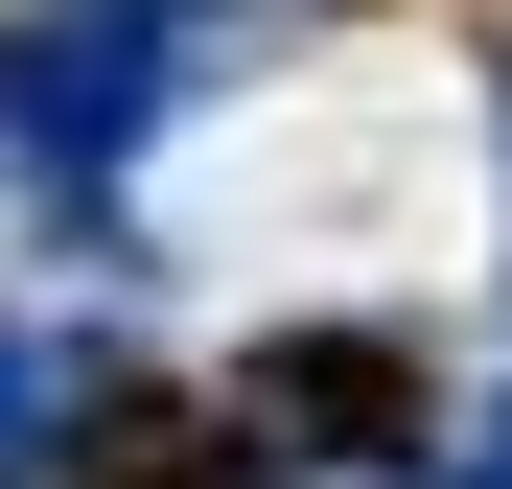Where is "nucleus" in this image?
<instances>
[{
  "mask_svg": "<svg viewBox=\"0 0 512 489\" xmlns=\"http://www.w3.org/2000/svg\"><path fill=\"white\" fill-rule=\"evenodd\" d=\"M233 0H0V163H24V210L70 257H140V140L210 94Z\"/></svg>",
  "mask_w": 512,
  "mask_h": 489,
  "instance_id": "f257e3e1",
  "label": "nucleus"
},
{
  "mask_svg": "<svg viewBox=\"0 0 512 489\" xmlns=\"http://www.w3.org/2000/svg\"><path fill=\"white\" fill-rule=\"evenodd\" d=\"M396 443H443L396 326H280V350L233 373V466H350V489H419Z\"/></svg>",
  "mask_w": 512,
  "mask_h": 489,
  "instance_id": "f03ea898",
  "label": "nucleus"
},
{
  "mask_svg": "<svg viewBox=\"0 0 512 489\" xmlns=\"http://www.w3.org/2000/svg\"><path fill=\"white\" fill-rule=\"evenodd\" d=\"M94 489H256V466H233V443H117Z\"/></svg>",
  "mask_w": 512,
  "mask_h": 489,
  "instance_id": "7ed1b4c3",
  "label": "nucleus"
},
{
  "mask_svg": "<svg viewBox=\"0 0 512 489\" xmlns=\"http://www.w3.org/2000/svg\"><path fill=\"white\" fill-rule=\"evenodd\" d=\"M443 489H512V396H489V420H466V466H443Z\"/></svg>",
  "mask_w": 512,
  "mask_h": 489,
  "instance_id": "20e7f679",
  "label": "nucleus"
},
{
  "mask_svg": "<svg viewBox=\"0 0 512 489\" xmlns=\"http://www.w3.org/2000/svg\"><path fill=\"white\" fill-rule=\"evenodd\" d=\"M489 140H512V47H489Z\"/></svg>",
  "mask_w": 512,
  "mask_h": 489,
  "instance_id": "39448f33",
  "label": "nucleus"
},
{
  "mask_svg": "<svg viewBox=\"0 0 512 489\" xmlns=\"http://www.w3.org/2000/svg\"><path fill=\"white\" fill-rule=\"evenodd\" d=\"M419 489H443V466H419Z\"/></svg>",
  "mask_w": 512,
  "mask_h": 489,
  "instance_id": "423d86ee",
  "label": "nucleus"
}]
</instances>
